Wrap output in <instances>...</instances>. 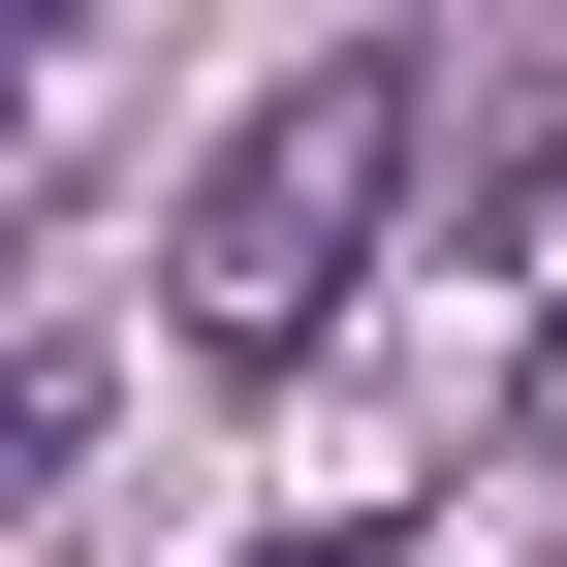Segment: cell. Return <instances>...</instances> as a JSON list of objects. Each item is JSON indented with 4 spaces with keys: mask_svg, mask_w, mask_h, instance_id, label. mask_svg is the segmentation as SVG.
Wrapping results in <instances>:
<instances>
[{
    "mask_svg": "<svg viewBox=\"0 0 567 567\" xmlns=\"http://www.w3.org/2000/svg\"><path fill=\"white\" fill-rule=\"evenodd\" d=\"M410 126H442L410 63H284V95L221 126V158H189V252H158V316L221 347V379L347 316V252H379V189H410Z\"/></svg>",
    "mask_w": 567,
    "mask_h": 567,
    "instance_id": "1",
    "label": "cell"
},
{
    "mask_svg": "<svg viewBox=\"0 0 567 567\" xmlns=\"http://www.w3.org/2000/svg\"><path fill=\"white\" fill-rule=\"evenodd\" d=\"M284 567H410V536H379V505H316V536H284Z\"/></svg>",
    "mask_w": 567,
    "mask_h": 567,
    "instance_id": "2",
    "label": "cell"
},
{
    "mask_svg": "<svg viewBox=\"0 0 567 567\" xmlns=\"http://www.w3.org/2000/svg\"><path fill=\"white\" fill-rule=\"evenodd\" d=\"M536 473H567V316H536Z\"/></svg>",
    "mask_w": 567,
    "mask_h": 567,
    "instance_id": "3",
    "label": "cell"
}]
</instances>
